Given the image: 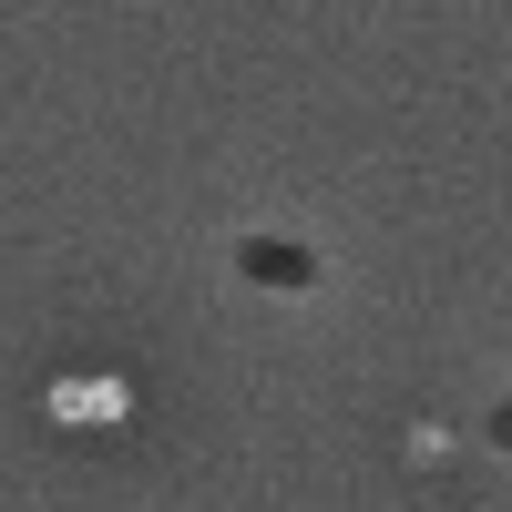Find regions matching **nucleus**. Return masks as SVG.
Returning a JSON list of instances; mask_svg holds the SVG:
<instances>
[{
    "label": "nucleus",
    "mask_w": 512,
    "mask_h": 512,
    "mask_svg": "<svg viewBox=\"0 0 512 512\" xmlns=\"http://www.w3.org/2000/svg\"><path fill=\"white\" fill-rule=\"evenodd\" d=\"M236 267H246L256 287H308V256L277 246V236H246V246H236Z\"/></svg>",
    "instance_id": "1"
}]
</instances>
